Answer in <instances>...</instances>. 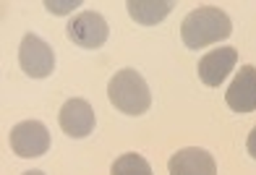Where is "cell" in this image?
Listing matches in <instances>:
<instances>
[{"label":"cell","instance_id":"1","mask_svg":"<svg viewBox=\"0 0 256 175\" xmlns=\"http://www.w3.org/2000/svg\"><path fill=\"white\" fill-rule=\"evenodd\" d=\"M232 34V21L217 6H202L191 10L180 24V37L188 50H202L214 42H222Z\"/></svg>","mask_w":256,"mask_h":175},{"label":"cell","instance_id":"10","mask_svg":"<svg viewBox=\"0 0 256 175\" xmlns=\"http://www.w3.org/2000/svg\"><path fill=\"white\" fill-rule=\"evenodd\" d=\"M126 10L134 21L144 26H154L160 21H165L172 10V3L170 0H128L126 3Z\"/></svg>","mask_w":256,"mask_h":175},{"label":"cell","instance_id":"9","mask_svg":"<svg viewBox=\"0 0 256 175\" xmlns=\"http://www.w3.org/2000/svg\"><path fill=\"white\" fill-rule=\"evenodd\" d=\"M238 60L236 48H217L212 52H206L199 60V78L206 86H220L232 71V66Z\"/></svg>","mask_w":256,"mask_h":175},{"label":"cell","instance_id":"8","mask_svg":"<svg viewBox=\"0 0 256 175\" xmlns=\"http://www.w3.org/2000/svg\"><path fill=\"white\" fill-rule=\"evenodd\" d=\"M225 102L236 112L256 110V68L254 66H243L236 74V78H232V84L225 94Z\"/></svg>","mask_w":256,"mask_h":175},{"label":"cell","instance_id":"3","mask_svg":"<svg viewBox=\"0 0 256 175\" xmlns=\"http://www.w3.org/2000/svg\"><path fill=\"white\" fill-rule=\"evenodd\" d=\"M18 66L32 78H48L55 71V52L44 40L26 32L18 48Z\"/></svg>","mask_w":256,"mask_h":175},{"label":"cell","instance_id":"2","mask_svg":"<svg viewBox=\"0 0 256 175\" xmlns=\"http://www.w3.org/2000/svg\"><path fill=\"white\" fill-rule=\"evenodd\" d=\"M108 97L123 115H144L152 108V94H149L146 81L134 68H123L110 78Z\"/></svg>","mask_w":256,"mask_h":175},{"label":"cell","instance_id":"6","mask_svg":"<svg viewBox=\"0 0 256 175\" xmlns=\"http://www.w3.org/2000/svg\"><path fill=\"white\" fill-rule=\"evenodd\" d=\"M58 120H60V128L66 136L71 138H84L94 131V110H92V104L86 100H68L63 108H60V115H58Z\"/></svg>","mask_w":256,"mask_h":175},{"label":"cell","instance_id":"12","mask_svg":"<svg viewBox=\"0 0 256 175\" xmlns=\"http://www.w3.org/2000/svg\"><path fill=\"white\" fill-rule=\"evenodd\" d=\"M76 6L78 3H68V6L66 3H58V6L55 3H44V8H50L52 14H68V8H76Z\"/></svg>","mask_w":256,"mask_h":175},{"label":"cell","instance_id":"14","mask_svg":"<svg viewBox=\"0 0 256 175\" xmlns=\"http://www.w3.org/2000/svg\"><path fill=\"white\" fill-rule=\"evenodd\" d=\"M24 175H44L42 170H29V172H24Z\"/></svg>","mask_w":256,"mask_h":175},{"label":"cell","instance_id":"5","mask_svg":"<svg viewBox=\"0 0 256 175\" xmlns=\"http://www.w3.org/2000/svg\"><path fill=\"white\" fill-rule=\"evenodd\" d=\"M10 149L18 157H42L50 149V131L40 120H24L10 131Z\"/></svg>","mask_w":256,"mask_h":175},{"label":"cell","instance_id":"13","mask_svg":"<svg viewBox=\"0 0 256 175\" xmlns=\"http://www.w3.org/2000/svg\"><path fill=\"white\" fill-rule=\"evenodd\" d=\"M246 146H248V154L256 160V128L251 131V136H248V144H246Z\"/></svg>","mask_w":256,"mask_h":175},{"label":"cell","instance_id":"7","mask_svg":"<svg viewBox=\"0 0 256 175\" xmlns=\"http://www.w3.org/2000/svg\"><path fill=\"white\" fill-rule=\"evenodd\" d=\"M168 170L170 175H217L214 157L199 146H186L176 152L168 162Z\"/></svg>","mask_w":256,"mask_h":175},{"label":"cell","instance_id":"11","mask_svg":"<svg viewBox=\"0 0 256 175\" xmlns=\"http://www.w3.org/2000/svg\"><path fill=\"white\" fill-rule=\"evenodd\" d=\"M112 175H154L152 165L136 152H128V154H120L112 162Z\"/></svg>","mask_w":256,"mask_h":175},{"label":"cell","instance_id":"4","mask_svg":"<svg viewBox=\"0 0 256 175\" xmlns=\"http://www.w3.org/2000/svg\"><path fill=\"white\" fill-rule=\"evenodd\" d=\"M66 32H68V40H71L74 44H78V48L97 50L108 42L110 26L97 10H84V14H78L71 24H68Z\"/></svg>","mask_w":256,"mask_h":175}]
</instances>
